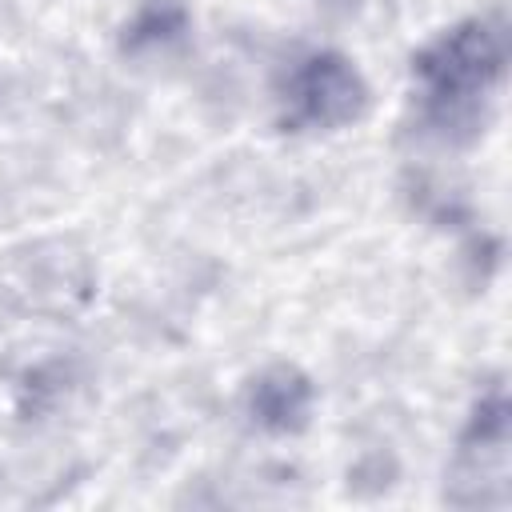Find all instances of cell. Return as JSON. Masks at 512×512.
I'll return each mask as SVG.
<instances>
[{
    "instance_id": "2",
    "label": "cell",
    "mask_w": 512,
    "mask_h": 512,
    "mask_svg": "<svg viewBox=\"0 0 512 512\" xmlns=\"http://www.w3.org/2000/svg\"><path fill=\"white\" fill-rule=\"evenodd\" d=\"M368 108V84L360 68L340 52L300 56L280 84V116L292 132H336L356 124Z\"/></svg>"
},
{
    "instance_id": "3",
    "label": "cell",
    "mask_w": 512,
    "mask_h": 512,
    "mask_svg": "<svg viewBox=\"0 0 512 512\" xmlns=\"http://www.w3.org/2000/svg\"><path fill=\"white\" fill-rule=\"evenodd\" d=\"M312 404H316L312 380L292 364H276L248 384V416L276 436L300 432L312 416Z\"/></svg>"
},
{
    "instance_id": "1",
    "label": "cell",
    "mask_w": 512,
    "mask_h": 512,
    "mask_svg": "<svg viewBox=\"0 0 512 512\" xmlns=\"http://www.w3.org/2000/svg\"><path fill=\"white\" fill-rule=\"evenodd\" d=\"M508 72L504 16H472L444 28L412 60L420 124L444 144H468L484 132Z\"/></svg>"
},
{
    "instance_id": "4",
    "label": "cell",
    "mask_w": 512,
    "mask_h": 512,
    "mask_svg": "<svg viewBox=\"0 0 512 512\" xmlns=\"http://www.w3.org/2000/svg\"><path fill=\"white\" fill-rule=\"evenodd\" d=\"M340 4H356V0H340Z\"/></svg>"
}]
</instances>
